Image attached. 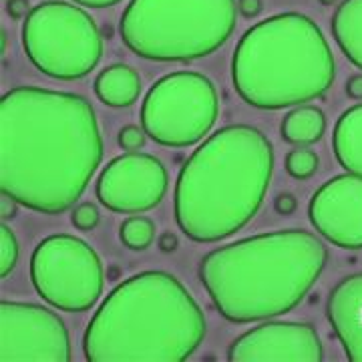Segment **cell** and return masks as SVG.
Wrapping results in <instances>:
<instances>
[{
    "label": "cell",
    "mask_w": 362,
    "mask_h": 362,
    "mask_svg": "<svg viewBox=\"0 0 362 362\" xmlns=\"http://www.w3.org/2000/svg\"><path fill=\"white\" fill-rule=\"evenodd\" d=\"M103 159L90 103L73 93L16 87L0 101V189L14 204L63 214Z\"/></svg>",
    "instance_id": "1"
},
{
    "label": "cell",
    "mask_w": 362,
    "mask_h": 362,
    "mask_svg": "<svg viewBox=\"0 0 362 362\" xmlns=\"http://www.w3.org/2000/svg\"><path fill=\"white\" fill-rule=\"evenodd\" d=\"M328 262L320 238L304 230L259 233L202 259L199 278L230 322H256L296 308Z\"/></svg>",
    "instance_id": "2"
},
{
    "label": "cell",
    "mask_w": 362,
    "mask_h": 362,
    "mask_svg": "<svg viewBox=\"0 0 362 362\" xmlns=\"http://www.w3.org/2000/svg\"><path fill=\"white\" fill-rule=\"evenodd\" d=\"M274 171L268 137L250 125L216 131L181 168L175 221L194 242H220L240 232L262 206Z\"/></svg>",
    "instance_id": "3"
},
{
    "label": "cell",
    "mask_w": 362,
    "mask_h": 362,
    "mask_svg": "<svg viewBox=\"0 0 362 362\" xmlns=\"http://www.w3.org/2000/svg\"><path fill=\"white\" fill-rule=\"evenodd\" d=\"M206 337V318L168 272H141L121 282L90 318L83 350L90 362L189 358Z\"/></svg>",
    "instance_id": "4"
},
{
    "label": "cell",
    "mask_w": 362,
    "mask_h": 362,
    "mask_svg": "<svg viewBox=\"0 0 362 362\" xmlns=\"http://www.w3.org/2000/svg\"><path fill=\"white\" fill-rule=\"evenodd\" d=\"M334 54L320 26L282 13L252 26L233 51L238 95L256 109H284L322 97L334 83Z\"/></svg>",
    "instance_id": "5"
},
{
    "label": "cell",
    "mask_w": 362,
    "mask_h": 362,
    "mask_svg": "<svg viewBox=\"0 0 362 362\" xmlns=\"http://www.w3.org/2000/svg\"><path fill=\"white\" fill-rule=\"evenodd\" d=\"M235 18V0H131L121 39L149 61H192L218 51Z\"/></svg>",
    "instance_id": "6"
},
{
    "label": "cell",
    "mask_w": 362,
    "mask_h": 362,
    "mask_svg": "<svg viewBox=\"0 0 362 362\" xmlns=\"http://www.w3.org/2000/svg\"><path fill=\"white\" fill-rule=\"evenodd\" d=\"M26 57L40 73L61 81L89 75L103 54V39L83 8L51 0L35 6L23 25Z\"/></svg>",
    "instance_id": "7"
},
{
    "label": "cell",
    "mask_w": 362,
    "mask_h": 362,
    "mask_svg": "<svg viewBox=\"0 0 362 362\" xmlns=\"http://www.w3.org/2000/svg\"><path fill=\"white\" fill-rule=\"evenodd\" d=\"M216 119V87L209 78L192 71L159 78L141 105L145 133L168 147H187L204 139Z\"/></svg>",
    "instance_id": "8"
},
{
    "label": "cell",
    "mask_w": 362,
    "mask_h": 362,
    "mask_svg": "<svg viewBox=\"0 0 362 362\" xmlns=\"http://www.w3.org/2000/svg\"><path fill=\"white\" fill-rule=\"evenodd\" d=\"M30 280L39 296L65 312H85L103 292V266L81 238L57 233L42 240L30 258Z\"/></svg>",
    "instance_id": "9"
},
{
    "label": "cell",
    "mask_w": 362,
    "mask_h": 362,
    "mask_svg": "<svg viewBox=\"0 0 362 362\" xmlns=\"http://www.w3.org/2000/svg\"><path fill=\"white\" fill-rule=\"evenodd\" d=\"M71 338L65 322L39 304H0V361L69 362Z\"/></svg>",
    "instance_id": "10"
},
{
    "label": "cell",
    "mask_w": 362,
    "mask_h": 362,
    "mask_svg": "<svg viewBox=\"0 0 362 362\" xmlns=\"http://www.w3.org/2000/svg\"><path fill=\"white\" fill-rule=\"evenodd\" d=\"M168 183V169L159 159L127 151L115 157L99 175L97 197L111 211H147L163 199Z\"/></svg>",
    "instance_id": "11"
},
{
    "label": "cell",
    "mask_w": 362,
    "mask_h": 362,
    "mask_svg": "<svg viewBox=\"0 0 362 362\" xmlns=\"http://www.w3.org/2000/svg\"><path fill=\"white\" fill-rule=\"evenodd\" d=\"M312 226L330 244L346 250L362 247V177L338 175L314 194L308 207Z\"/></svg>",
    "instance_id": "12"
},
{
    "label": "cell",
    "mask_w": 362,
    "mask_h": 362,
    "mask_svg": "<svg viewBox=\"0 0 362 362\" xmlns=\"http://www.w3.org/2000/svg\"><path fill=\"white\" fill-rule=\"evenodd\" d=\"M322 342L314 326L302 322H268L247 330L230 346L228 358L242 361H322Z\"/></svg>",
    "instance_id": "13"
},
{
    "label": "cell",
    "mask_w": 362,
    "mask_h": 362,
    "mask_svg": "<svg viewBox=\"0 0 362 362\" xmlns=\"http://www.w3.org/2000/svg\"><path fill=\"white\" fill-rule=\"evenodd\" d=\"M326 314L349 361L362 362V274L338 282L330 292Z\"/></svg>",
    "instance_id": "14"
},
{
    "label": "cell",
    "mask_w": 362,
    "mask_h": 362,
    "mask_svg": "<svg viewBox=\"0 0 362 362\" xmlns=\"http://www.w3.org/2000/svg\"><path fill=\"white\" fill-rule=\"evenodd\" d=\"M332 147L338 163L349 173L362 177V105L350 107L338 119Z\"/></svg>",
    "instance_id": "15"
},
{
    "label": "cell",
    "mask_w": 362,
    "mask_h": 362,
    "mask_svg": "<svg viewBox=\"0 0 362 362\" xmlns=\"http://www.w3.org/2000/svg\"><path fill=\"white\" fill-rule=\"evenodd\" d=\"M95 93L109 107H129L141 93V78L127 65L107 66L95 81Z\"/></svg>",
    "instance_id": "16"
},
{
    "label": "cell",
    "mask_w": 362,
    "mask_h": 362,
    "mask_svg": "<svg viewBox=\"0 0 362 362\" xmlns=\"http://www.w3.org/2000/svg\"><path fill=\"white\" fill-rule=\"evenodd\" d=\"M332 35L350 63L362 69V0H344L332 16Z\"/></svg>",
    "instance_id": "17"
},
{
    "label": "cell",
    "mask_w": 362,
    "mask_h": 362,
    "mask_svg": "<svg viewBox=\"0 0 362 362\" xmlns=\"http://www.w3.org/2000/svg\"><path fill=\"white\" fill-rule=\"evenodd\" d=\"M326 131V117L316 107H298L282 121V137L294 145H310L320 141Z\"/></svg>",
    "instance_id": "18"
},
{
    "label": "cell",
    "mask_w": 362,
    "mask_h": 362,
    "mask_svg": "<svg viewBox=\"0 0 362 362\" xmlns=\"http://www.w3.org/2000/svg\"><path fill=\"white\" fill-rule=\"evenodd\" d=\"M156 226L149 218H129L121 226V242L129 250H147L153 244Z\"/></svg>",
    "instance_id": "19"
},
{
    "label": "cell",
    "mask_w": 362,
    "mask_h": 362,
    "mask_svg": "<svg viewBox=\"0 0 362 362\" xmlns=\"http://www.w3.org/2000/svg\"><path fill=\"white\" fill-rule=\"evenodd\" d=\"M286 169L296 180H308L318 169V156L312 149H308L306 145L298 147L286 157Z\"/></svg>",
    "instance_id": "20"
},
{
    "label": "cell",
    "mask_w": 362,
    "mask_h": 362,
    "mask_svg": "<svg viewBox=\"0 0 362 362\" xmlns=\"http://www.w3.org/2000/svg\"><path fill=\"white\" fill-rule=\"evenodd\" d=\"M18 259V242L14 238L13 230L4 223L0 228V276L6 278L14 270V264Z\"/></svg>",
    "instance_id": "21"
},
{
    "label": "cell",
    "mask_w": 362,
    "mask_h": 362,
    "mask_svg": "<svg viewBox=\"0 0 362 362\" xmlns=\"http://www.w3.org/2000/svg\"><path fill=\"white\" fill-rule=\"evenodd\" d=\"M71 220H73V226H75L77 230H81V232H90V230L97 228L101 216H99L97 206H93V204H81V206L75 207Z\"/></svg>",
    "instance_id": "22"
},
{
    "label": "cell",
    "mask_w": 362,
    "mask_h": 362,
    "mask_svg": "<svg viewBox=\"0 0 362 362\" xmlns=\"http://www.w3.org/2000/svg\"><path fill=\"white\" fill-rule=\"evenodd\" d=\"M147 137L149 135L145 133V129H139L135 125H127V127H123V129L119 131V145L125 151H139L145 145Z\"/></svg>",
    "instance_id": "23"
},
{
    "label": "cell",
    "mask_w": 362,
    "mask_h": 362,
    "mask_svg": "<svg viewBox=\"0 0 362 362\" xmlns=\"http://www.w3.org/2000/svg\"><path fill=\"white\" fill-rule=\"evenodd\" d=\"M298 202L294 195L290 194H282L276 197V202H274V207H276V211L278 214H282V216H290L294 209H296Z\"/></svg>",
    "instance_id": "24"
},
{
    "label": "cell",
    "mask_w": 362,
    "mask_h": 362,
    "mask_svg": "<svg viewBox=\"0 0 362 362\" xmlns=\"http://www.w3.org/2000/svg\"><path fill=\"white\" fill-rule=\"evenodd\" d=\"M6 8H8V14L13 16V18H21V16H25L30 11V6H28V2L26 0H8V4H6Z\"/></svg>",
    "instance_id": "25"
},
{
    "label": "cell",
    "mask_w": 362,
    "mask_h": 362,
    "mask_svg": "<svg viewBox=\"0 0 362 362\" xmlns=\"http://www.w3.org/2000/svg\"><path fill=\"white\" fill-rule=\"evenodd\" d=\"M240 11L247 18L258 16L259 11H262V0H240Z\"/></svg>",
    "instance_id": "26"
},
{
    "label": "cell",
    "mask_w": 362,
    "mask_h": 362,
    "mask_svg": "<svg viewBox=\"0 0 362 362\" xmlns=\"http://www.w3.org/2000/svg\"><path fill=\"white\" fill-rule=\"evenodd\" d=\"M346 93L352 99H362V75H354L346 83Z\"/></svg>",
    "instance_id": "27"
},
{
    "label": "cell",
    "mask_w": 362,
    "mask_h": 362,
    "mask_svg": "<svg viewBox=\"0 0 362 362\" xmlns=\"http://www.w3.org/2000/svg\"><path fill=\"white\" fill-rule=\"evenodd\" d=\"M78 4H83V6H90V8H107V6H113L117 2H121V0H75Z\"/></svg>",
    "instance_id": "28"
},
{
    "label": "cell",
    "mask_w": 362,
    "mask_h": 362,
    "mask_svg": "<svg viewBox=\"0 0 362 362\" xmlns=\"http://www.w3.org/2000/svg\"><path fill=\"white\" fill-rule=\"evenodd\" d=\"M159 247H161V250H165V252L175 250V247H177V238H175L173 233H163V235H161V240H159Z\"/></svg>",
    "instance_id": "29"
},
{
    "label": "cell",
    "mask_w": 362,
    "mask_h": 362,
    "mask_svg": "<svg viewBox=\"0 0 362 362\" xmlns=\"http://www.w3.org/2000/svg\"><path fill=\"white\" fill-rule=\"evenodd\" d=\"M324 4H332V2H334V0H322Z\"/></svg>",
    "instance_id": "30"
}]
</instances>
